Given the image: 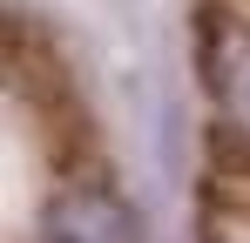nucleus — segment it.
<instances>
[{
    "label": "nucleus",
    "instance_id": "f257e3e1",
    "mask_svg": "<svg viewBox=\"0 0 250 243\" xmlns=\"http://www.w3.org/2000/svg\"><path fill=\"white\" fill-rule=\"evenodd\" d=\"M189 40H196V81L209 101L216 169H250V14L203 0Z\"/></svg>",
    "mask_w": 250,
    "mask_h": 243
},
{
    "label": "nucleus",
    "instance_id": "f03ea898",
    "mask_svg": "<svg viewBox=\"0 0 250 243\" xmlns=\"http://www.w3.org/2000/svg\"><path fill=\"white\" fill-rule=\"evenodd\" d=\"M7 81H14V95H21V108L34 115V135H41V149L61 169H75L88 142V115H82V88L68 75V61L47 47L34 27H7Z\"/></svg>",
    "mask_w": 250,
    "mask_h": 243
},
{
    "label": "nucleus",
    "instance_id": "7ed1b4c3",
    "mask_svg": "<svg viewBox=\"0 0 250 243\" xmlns=\"http://www.w3.org/2000/svg\"><path fill=\"white\" fill-rule=\"evenodd\" d=\"M34 243H135V209H128L108 182H61L47 196L41 223H34Z\"/></svg>",
    "mask_w": 250,
    "mask_h": 243
},
{
    "label": "nucleus",
    "instance_id": "20e7f679",
    "mask_svg": "<svg viewBox=\"0 0 250 243\" xmlns=\"http://www.w3.org/2000/svg\"><path fill=\"white\" fill-rule=\"evenodd\" d=\"M203 243H250V169H216Z\"/></svg>",
    "mask_w": 250,
    "mask_h": 243
}]
</instances>
